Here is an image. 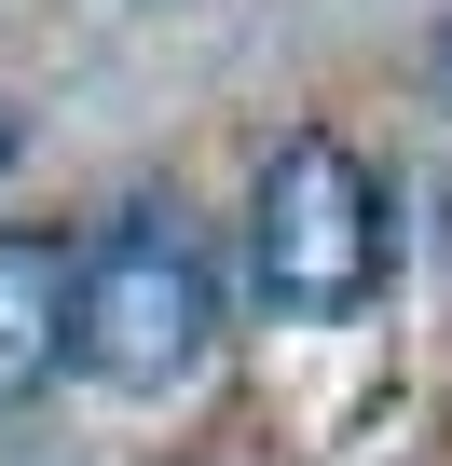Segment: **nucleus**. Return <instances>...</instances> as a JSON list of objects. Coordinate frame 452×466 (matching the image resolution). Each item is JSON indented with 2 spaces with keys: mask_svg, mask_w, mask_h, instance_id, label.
I'll return each mask as SVG.
<instances>
[{
  "mask_svg": "<svg viewBox=\"0 0 452 466\" xmlns=\"http://www.w3.org/2000/svg\"><path fill=\"white\" fill-rule=\"evenodd\" d=\"M0 165H15V124H0Z\"/></svg>",
  "mask_w": 452,
  "mask_h": 466,
  "instance_id": "20e7f679",
  "label": "nucleus"
},
{
  "mask_svg": "<svg viewBox=\"0 0 452 466\" xmlns=\"http://www.w3.org/2000/svg\"><path fill=\"white\" fill-rule=\"evenodd\" d=\"M219 329V275L192 248V219L178 206H124L96 248L69 261V357L124 398H165Z\"/></svg>",
  "mask_w": 452,
  "mask_h": 466,
  "instance_id": "f257e3e1",
  "label": "nucleus"
},
{
  "mask_svg": "<svg viewBox=\"0 0 452 466\" xmlns=\"http://www.w3.org/2000/svg\"><path fill=\"white\" fill-rule=\"evenodd\" d=\"M247 275L275 316H357L384 289V178L343 137H288L261 165V219H247Z\"/></svg>",
  "mask_w": 452,
  "mask_h": 466,
  "instance_id": "f03ea898",
  "label": "nucleus"
},
{
  "mask_svg": "<svg viewBox=\"0 0 452 466\" xmlns=\"http://www.w3.org/2000/svg\"><path fill=\"white\" fill-rule=\"evenodd\" d=\"M55 357H69V261L42 233H0V411L42 398Z\"/></svg>",
  "mask_w": 452,
  "mask_h": 466,
  "instance_id": "7ed1b4c3",
  "label": "nucleus"
}]
</instances>
